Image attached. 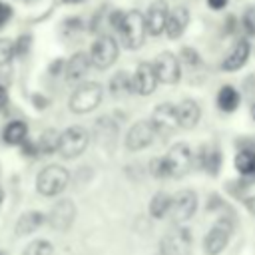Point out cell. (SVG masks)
<instances>
[{
  "label": "cell",
  "mask_w": 255,
  "mask_h": 255,
  "mask_svg": "<svg viewBox=\"0 0 255 255\" xmlns=\"http://www.w3.org/2000/svg\"><path fill=\"white\" fill-rule=\"evenodd\" d=\"M251 118H253V120H255V104H253V106H251Z\"/></svg>",
  "instance_id": "8d00e7d4"
},
{
  "label": "cell",
  "mask_w": 255,
  "mask_h": 255,
  "mask_svg": "<svg viewBox=\"0 0 255 255\" xmlns=\"http://www.w3.org/2000/svg\"><path fill=\"white\" fill-rule=\"evenodd\" d=\"M153 68H155V74H157V80L159 84H177L179 78H181V62L177 60L175 54L171 52H161L155 56L153 60Z\"/></svg>",
  "instance_id": "8fae6325"
},
{
  "label": "cell",
  "mask_w": 255,
  "mask_h": 255,
  "mask_svg": "<svg viewBox=\"0 0 255 255\" xmlns=\"http://www.w3.org/2000/svg\"><path fill=\"white\" fill-rule=\"evenodd\" d=\"M16 54L14 50V42L8 40V38H0V66L8 64L12 60V56Z\"/></svg>",
  "instance_id": "f1b7e54d"
},
{
  "label": "cell",
  "mask_w": 255,
  "mask_h": 255,
  "mask_svg": "<svg viewBox=\"0 0 255 255\" xmlns=\"http://www.w3.org/2000/svg\"><path fill=\"white\" fill-rule=\"evenodd\" d=\"M153 129H155V135H169L177 126V106L171 104V102H161L153 108L151 112V118H149Z\"/></svg>",
  "instance_id": "9c48e42d"
},
{
  "label": "cell",
  "mask_w": 255,
  "mask_h": 255,
  "mask_svg": "<svg viewBox=\"0 0 255 255\" xmlns=\"http://www.w3.org/2000/svg\"><path fill=\"white\" fill-rule=\"evenodd\" d=\"M110 92L114 98H122L129 92H133V74H129L126 70L116 72L110 80Z\"/></svg>",
  "instance_id": "7402d4cb"
},
{
  "label": "cell",
  "mask_w": 255,
  "mask_h": 255,
  "mask_svg": "<svg viewBox=\"0 0 255 255\" xmlns=\"http://www.w3.org/2000/svg\"><path fill=\"white\" fill-rule=\"evenodd\" d=\"M153 137H155V129H153L151 122L149 120H139L128 129L126 147L129 151H141V149H145L153 143Z\"/></svg>",
  "instance_id": "7c38bea8"
},
{
  "label": "cell",
  "mask_w": 255,
  "mask_h": 255,
  "mask_svg": "<svg viewBox=\"0 0 255 255\" xmlns=\"http://www.w3.org/2000/svg\"><path fill=\"white\" fill-rule=\"evenodd\" d=\"M68 181H70V171L64 165L52 163V165H46L38 173L36 189L44 197H56V195H60L68 187Z\"/></svg>",
  "instance_id": "6da1fadb"
},
{
  "label": "cell",
  "mask_w": 255,
  "mask_h": 255,
  "mask_svg": "<svg viewBox=\"0 0 255 255\" xmlns=\"http://www.w3.org/2000/svg\"><path fill=\"white\" fill-rule=\"evenodd\" d=\"M28 44H30V36H22L18 42H14V50H16V54H24L26 50H28Z\"/></svg>",
  "instance_id": "836d02e7"
},
{
  "label": "cell",
  "mask_w": 255,
  "mask_h": 255,
  "mask_svg": "<svg viewBox=\"0 0 255 255\" xmlns=\"http://www.w3.org/2000/svg\"><path fill=\"white\" fill-rule=\"evenodd\" d=\"M197 165L201 169H205L207 173L215 175L219 171V165H221V151L217 147H201L199 153H197Z\"/></svg>",
  "instance_id": "44dd1931"
},
{
  "label": "cell",
  "mask_w": 255,
  "mask_h": 255,
  "mask_svg": "<svg viewBox=\"0 0 255 255\" xmlns=\"http://www.w3.org/2000/svg\"><path fill=\"white\" fill-rule=\"evenodd\" d=\"M10 16H12V8H10L8 4L0 2V26H4V24L10 20Z\"/></svg>",
  "instance_id": "d6a6232c"
},
{
  "label": "cell",
  "mask_w": 255,
  "mask_h": 255,
  "mask_svg": "<svg viewBox=\"0 0 255 255\" xmlns=\"http://www.w3.org/2000/svg\"><path fill=\"white\" fill-rule=\"evenodd\" d=\"M235 169L243 177H253L255 175V151L253 149H241L235 155Z\"/></svg>",
  "instance_id": "484cf974"
},
{
  "label": "cell",
  "mask_w": 255,
  "mask_h": 255,
  "mask_svg": "<svg viewBox=\"0 0 255 255\" xmlns=\"http://www.w3.org/2000/svg\"><path fill=\"white\" fill-rule=\"evenodd\" d=\"M6 104H8V92H6L4 86H0V110H2Z\"/></svg>",
  "instance_id": "d590c367"
},
{
  "label": "cell",
  "mask_w": 255,
  "mask_h": 255,
  "mask_svg": "<svg viewBox=\"0 0 255 255\" xmlns=\"http://www.w3.org/2000/svg\"><path fill=\"white\" fill-rule=\"evenodd\" d=\"M26 137H28V126L26 122H20V120L10 122L2 131V139L8 145H22Z\"/></svg>",
  "instance_id": "603a6c76"
},
{
  "label": "cell",
  "mask_w": 255,
  "mask_h": 255,
  "mask_svg": "<svg viewBox=\"0 0 255 255\" xmlns=\"http://www.w3.org/2000/svg\"><path fill=\"white\" fill-rule=\"evenodd\" d=\"M120 48L118 42L110 36V34H102L94 40L92 48H90V60L98 70H108L116 60H118Z\"/></svg>",
  "instance_id": "8992f818"
},
{
  "label": "cell",
  "mask_w": 255,
  "mask_h": 255,
  "mask_svg": "<svg viewBox=\"0 0 255 255\" xmlns=\"http://www.w3.org/2000/svg\"><path fill=\"white\" fill-rule=\"evenodd\" d=\"M197 209V195L193 189H181L175 195H171V219L175 223H183L191 219V215Z\"/></svg>",
  "instance_id": "4fadbf2b"
},
{
  "label": "cell",
  "mask_w": 255,
  "mask_h": 255,
  "mask_svg": "<svg viewBox=\"0 0 255 255\" xmlns=\"http://www.w3.org/2000/svg\"><path fill=\"white\" fill-rule=\"evenodd\" d=\"M227 2H229V0H207V6H209L211 10H223V8L227 6Z\"/></svg>",
  "instance_id": "e575fe53"
},
{
  "label": "cell",
  "mask_w": 255,
  "mask_h": 255,
  "mask_svg": "<svg viewBox=\"0 0 255 255\" xmlns=\"http://www.w3.org/2000/svg\"><path fill=\"white\" fill-rule=\"evenodd\" d=\"M241 22H243V28H245V32H247L249 36H255V6H249V8H245Z\"/></svg>",
  "instance_id": "4dcf8cb0"
},
{
  "label": "cell",
  "mask_w": 255,
  "mask_h": 255,
  "mask_svg": "<svg viewBox=\"0 0 255 255\" xmlns=\"http://www.w3.org/2000/svg\"><path fill=\"white\" fill-rule=\"evenodd\" d=\"M90 66H92V60L88 54L84 52H76L68 64H66V80L70 84H76V82H82L86 78V74L90 72Z\"/></svg>",
  "instance_id": "ac0fdd59"
},
{
  "label": "cell",
  "mask_w": 255,
  "mask_h": 255,
  "mask_svg": "<svg viewBox=\"0 0 255 255\" xmlns=\"http://www.w3.org/2000/svg\"><path fill=\"white\" fill-rule=\"evenodd\" d=\"M76 219V203L72 199H58L46 213V223L56 231H68Z\"/></svg>",
  "instance_id": "30bf717a"
},
{
  "label": "cell",
  "mask_w": 255,
  "mask_h": 255,
  "mask_svg": "<svg viewBox=\"0 0 255 255\" xmlns=\"http://www.w3.org/2000/svg\"><path fill=\"white\" fill-rule=\"evenodd\" d=\"M64 2H80V0H64Z\"/></svg>",
  "instance_id": "f35d334b"
},
{
  "label": "cell",
  "mask_w": 255,
  "mask_h": 255,
  "mask_svg": "<svg viewBox=\"0 0 255 255\" xmlns=\"http://www.w3.org/2000/svg\"><path fill=\"white\" fill-rule=\"evenodd\" d=\"M249 56H251V46H249V42H247V40H239V42L231 48V52L225 56V60L221 62V70H223V72H237V70H241V68L247 64Z\"/></svg>",
  "instance_id": "2e32d148"
},
{
  "label": "cell",
  "mask_w": 255,
  "mask_h": 255,
  "mask_svg": "<svg viewBox=\"0 0 255 255\" xmlns=\"http://www.w3.org/2000/svg\"><path fill=\"white\" fill-rule=\"evenodd\" d=\"M187 24H189V10H187L185 6H177V8H173V10L169 12L167 26H165V34H167V38L177 40V38L185 32Z\"/></svg>",
  "instance_id": "d6986e66"
},
{
  "label": "cell",
  "mask_w": 255,
  "mask_h": 255,
  "mask_svg": "<svg viewBox=\"0 0 255 255\" xmlns=\"http://www.w3.org/2000/svg\"><path fill=\"white\" fill-rule=\"evenodd\" d=\"M102 98H104V88L98 82H84L74 90L68 108L74 114H88L102 104Z\"/></svg>",
  "instance_id": "3957f363"
},
{
  "label": "cell",
  "mask_w": 255,
  "mask_h": 255,
  "mask_svg": "<svg viewBox=\"0 0 255 255\" xmlns=\"http://www.w3.org/2000/svg\"><path fill=\"white\" fill-rule=\"evenodd\" d=\"M231 233H233L231 221L227 217H221L203 237V251H205V255H219L227 247V243L231 239Z\"/></svg>",
  "instance_id": "52a82bcc"
},
{
  "label": "cell",
  "mask_w": 255,
  "mask_h": 255,
  "mask_svg": "<svg viewBox=\"0 0 255 255\" xmlns=\"http://www.w3.org/2000/svg\"><path fill=\"white\" fill-rule=\"evenodd\" d=\"M2 199H4V191H2V187H0V203H2Z\"/></svg>",
  "instance_id": "74e56055"
},
{
  "label": "cell",
  "mask_w": 255,
  "mask_h": 255,
  "mask_svg": "<svg viewBox=\"0 0 255 255\" xmlns=\"http://www.w3.org/2000/svg\"><path fill=\"white\" fill-rule=\"evenodd\" d=\"M44 223H46V213H42V211H26L16 219L14 231H16L18 237H24V235H30V233L38 231Z\"/></svg>",
  "instance_id": "ffe728a7"
},
{
  "label": "cell",
  "mask_w": 255,
  "mask_h": 255,
  "mask_svg": "<svg viewBox=\"0 0 255 255\" xmlns=\"http://www.w3.org/2000/svg\"><path fill=\"white\" fill-rule=\"evenodd\" d=\"M157 84H159V80H157L153 64L139 62V66L133 72V92L139 96H149L151 92H155Z\"/></svg>",
  "instance_id": "9a60e30c"
},
{
  "label": "cell",
  "mask_w": 255,
  "mask_h": 255,
  "mask_svg": "<svg viewBox=\"0 0 255 255\" xmlns=\"http://www.w3.org/2000/svg\"><path fill=\"white\" fill-rule=\"evenodd\" d=\"M169 8L165 0H153L145 12V28L147 34L151 36H161L165 32L167 26V18H169Z\"/></svg>",
  "instance_id": "5bb4252c"
},
{
  "label": "cell",
  "mask_w": 255,
  "mask_h": 255,
  "mask_svg": "<svg viewBox=\"0 0 255 255\" xmlns=\"http://www.w3.org/2000/svg\"><path fill=\"white\" fill-rule=\"evenodd\" d=\"M90 143V135L88 129L82 126H70L68 129H64L60 133V145H58V153L66 159H74L78 155H82L86 151Z\"/></svg>",
  "instance_id": "277c9868"
},
{
  "label": "cell",
  "mask_w": 255,
  "mask_h": 255,
  "mask_svg": "<svg viewBox=\"0 0 255 255\" xmlns=\"http://www.w3.org/2000/svg\"><path fill=\"white\" fill-rule=\"evenodd\" d=\"M181 62L193 68V66H197L201 60H199V54H197L193 48H183V50H181Z\"/></svg>",
  "instance_id": "1f68e13d"
},
{
  "label": "cell",
  "mask_w": 255,
  "mask_h": 255,
  "mask_svg": "<svg viewBox=\"0 0 255 255\" xmlns=\"http://www.w3.org/2000/svg\"><path fill=\"white\" fill-rule=\"evenodd\" d=\"M239 102H241V96L239 92L233 88V86H221L219 92H217V108L221 112H235L239 108Z\"/></svg>",
  "instance_id": "cb8c5ba5"
},
{
  "label": "cell",
  "mask_w": 255,
  "mask_h": 255,
  "mask_svg": "<svg viewBox=\"0 0 255 255\" xmlns=\"http://www.w3.org/2000/svg\"><path fill=\"white\" fill-rule=\"evenodd\" d=\"M58 145H60V133L56 129H44L36 139L38 153H54L58 151Z\"/></svg>",
  "instance_id": "4316f807"
},
{
  "label": "cell",
  "mask_w": 255,
  "mask_h": 255,
  "mask_svg": "<svg viewBox=\"0 0 255 255\" xmlns=\"http://www.w3.org/2000/svg\"><path fill=\"white\" fill-rule=\"evenodd\" d=\"M120 34H122V40L126 44V48L129 50H139L145 42V34H147V28H145V14H141L139 10H128L122 24H120Z\"/></svg>",
  "instance_id": "7a4b0ae2"
},
{
  "label": "cell",
  "mask_w": 255,
  "mask_h": 255,
  "mask_svg": "<svg viewBox=\"0 0 255 255\" xmlns=\"http://www.w3.org/2000/svg\"><path fill=\"white\" fill-rule=\"evenodd\" d=\"M163 159H165L169 177H181L193 165V151H191L189 143L179 141V143H173L167 149V153L163 155Z\"/></svg>",
  "instance_id": "5b68a950"
},
{
  "label": "cell",
  "mask_w": 255,
  "mask_h": 255,
  "mask_svg": "<svg viewBox=\"0 0 255 255\" xmlns=\"http://www.w3.org/2000/svg\"><path fill=\"white\" fill-rule=\"evenodd\" d=\"M201 118V108L195 100L191 98H185L177 104V126L183 128V129H191L197 126Z\"/></svg>",
  "instance_id": "e0dca14e"
},
{
  "label": "cell",
  "mask_w": 255,
  "mask_h": 255,
  "mask_svg": "<svg viewBox=\"0 0 255 255\" xmlns=\"http://www.w3.org/2000/svg\"><path fill=\"white\" fill-rule=\"evenodd\" d=\"M149 171H151V175L157 177V179L169 177V173H167V165H165V159H163V157H153V159L149 161Z\"/></svg>",
  "instance_id": "f546056e"
},
{
  "label": "cell",
  "mask_w": 255,
  "mask_h": 255,
  "mask_svg": "<svg viewBox=\"0 0 255 255\" xmlns=\"http://www.w3.org/2000/svg\"><path fill=\"white\" fill-rule=\"evenodd\" d=\"M22 255H54V245L48 239H34L26 245Z\"/></svg>",
  "instance_id": "83f0119b"
},
{
  "label": "cell",
  "mask_w": 255,
  "mask_h": 255,
  "mask_svg": "<svg viewBox=\"0 0 255 255\" xmlns=\"http://www.w3.org/2000/svg\"><path fill=\"white\" fill-rule=\"evenodd\" d=\"M191 247H193V237H191L189 229H185V227L171 229L159 241L161 255H189Z\"/></svg>",
  "instance_id": "ba28073f"
},
{
  "label": "cell",
  "mask_w": 255,
  "mask_h": 255,
  "mask_svg": "<svg viewBox=\"0 0 255 255\" xmlns=\"http://www.w3.org/2000/svg\"><path fill=\"white\" fill-rule=\"evenodd\" d=\"M171 211V195L165 191H157L149 201V215L155 219H163Z\"/></svg>",
  "instance_id": "d4e9b609"
}]
</instances>
